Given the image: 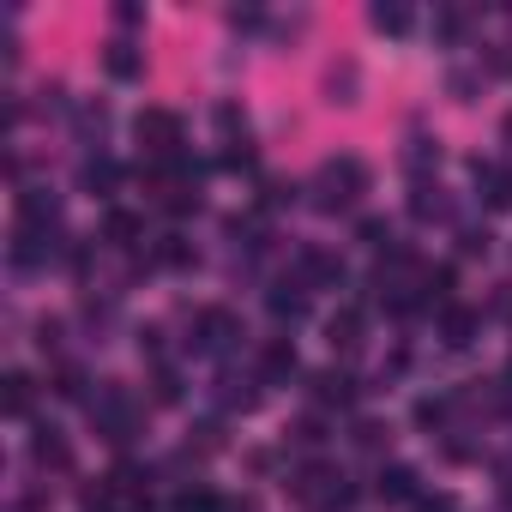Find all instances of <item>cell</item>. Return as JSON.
Returning a JSON list of instances; mask_svg holds the SVG:
<instances>
[{"label":"cell","instance_id":"obj_3","mask_svg":"<svg viewBox=\"0 0 512 512\" xmlns=\"http://www.w3.org/2000/svg\"><path fill=\"white\" fill-rule=\"evenodd\" d=\"M290 494H296L302 506H320V512H344V506L356 500V488H350L332 464H302V470L290 476Z\"/></svg>","mask_w":512,"mask_h":512},{"label":"cell","instance_id":"obj_27","mask_svg":"<svg viewBox=\"0 0 512 512\" xmlns=\"http://www.w3.org/2000/svg\"><path fill=\"white\" fill-rule=\"evenodd\" d=\"M151 398H157V404H175V398H181V380H175V368H157V374H151Z\"/></svg>","mask_w":512,"mask_h":512},{"label":"cell","instance_id":"obj_21","mask_svg":"<svg viewBox=\"0 0 512 512\" xmlns=\"http://www.w3.org/2000/svg\"><path fill=\"white\" fill-rule=\"evenodd\" d=\"M139 235H145V223H139L133 211H109V217H103V241H115V247H133Z\"/></svg>","mask_w":512,"mask_h":512},{"label":"cell","instance_id":"obj_37","mask_svg":"<svg viewBox=\"0 0 512 512\" xmlns=\"http://www.w3.org/2000/svg\"><path fill=\"white\" fill-rule=\"evenodd\" d=\"M362 241H368V247H386V241H392V229H386L380 217H362Z\"/></svg>","mask_w":512,"mask_h":512},{"label":"cell","instance_id":"obj_15","mask_svg":"<svg viewBox=\"0 0 512 512\" xmlns=\"http://www.w3.org/2000/svg\"><path fill=\"white\" fill-rule=\"evenodd\" d=\"M326 344H332V350H344V356H350V350H362V308H338V314L326 320Z\"/></svg>","mask_w":512,"mask_h":512},{"label":"cell","instance_id":"obj_22","mask_svg":"<svg viewBox=\"0 0 512 512\" xmlns=\"http://www.w3.org/2000/svg\"><path fill=\"white\" fill-rule=\"evenodd\" d=\"M416 19H410V7H398V0H380L374 7V31H386V37H404Z\"/></svg>","mask_w":512,"mask_h":512},{"label":"cell","instance_id":"obj_36","mask_svg":"<svg viewBox=\"0 0 512 512\" xmlns=\"http://www.w3.org/2000/svg\"><path fill=\"white\" fill-rule=\"evenodd\" d=\"M488 241H494L488 229H464V235H458V247L470 253V260H476V253H488Z\"/></svg>","mask_w":512,"mask_h":512},{"label":"cell","instance_id":"obj_25","mask_svg":"<svg viewBox=\"0 0 512 512\" xmlns=\"http://www.w3.org/2000/svg\"><path fill=\"white\" fill-rule=\"evenodd\" d=\"M169 512H229V500H217L211 488H187V494H181Z\"/></svg>","mask_w":512,"mask_h":512},{"label":"cell","instance_id":"obj_34","mask_svg":"<svg viewBox=\"0 0 512 512\" xmlns=\"http://www.w3.org/2000/svg\"><path fill=\"white\" fill-rule=\"evenodd\" d=\"M482 61H488V73H494V79H512V43H494Z\"/></svg>","mask_w":512,"mask_h":512},{"label":"cell","instance_id":"obj_8","mask_svg":"<svg viewBox=\"0 0 512 512\" xmlns=\"http://www.w3.org/2000/svg\"><path fill=\"white\" fill-rule=\"evenodd\" d=\"M374 494H380V500H392V506H416V500H422V476H416L410 464H392V470H380Z\"/></svg>","mask_w":512,"mask_h":512},{"label":"cell","instance_id":"obj_30","mask_svg":"<svg viewBox=\"0 0 512 512\" xmlns=\"http://www.w3.org/2000/svg\"><path fill=\"white\" fill-rule=\"evenodd\" d=\"M446 410H452L446 398H422V404H416V428H440V422H446Z\"/></svg>","mask_w":512,"mask_h":512},{"label":"cell","instance_id":"obj_23","mask_svg":"<svg viewBox=\"0 0 512 512\" xmlns=\"http://www.w3.org/2000/svg\"><path fill=\"white\" fill-rule=\"evenodd\" d=\"M356 85H362V79H356V67H350V61H344V67H332V73H326V103H356Z\"/></svg>","mask_w":512,"mask_h":512},{"label":"cell","instance_id":"obj_16","mask_svg":"<svg viewBox=\"0 0 512 512\" xmlns=\"http://www.w3.org/2000/svg\"><path fill=\"white\" fill-rule=\"evenodd\" d=\"M31 458H37V470H73V452H67V440L55 428H37L31 434Z\"/></svg>","mask_w":512,"mask_h":512},{"label":"cell","instance_id":"obj_7","mask_svg":"<svg viewBox=\"0 0 512 512\" xmlns=\"http://www.w3.org/2000/svg\"><path fill=\"white\" fill-rule=\"evenodd\" d=\"M296 374H302L296 344H290V338H272V344L260 350V380H266V386H290Z\"/></svg>","mask_w":512,"mask_h":512},{"label":"cell","instance_id":"obj_18","mask_svg":"<svg viewBox=\"0 0 512 512\" xmlns=\"http://www.w3.org/2000/svg\"><path fill=\"white\" fill-rule=\"evenodd\" d=\"M31 404H37L31 374H7V380H0V410H7V416H31Z\"/></svg>","mask_w":512,"mask_h":512},{"label":"cell","instance_id":"obj_38","mask_svg":"<svg viewBox=\"0 0 512 512\" xmlns=\"http://www.w3.org/2000/svg\"><path fill=\"white\" fill-rule=\"evenodd\" d=\"M416 512H458V500H452V494H422Z\"/></svg>","mask_w":512,"mask_h":512},{"label":"cell","instance_id":"obj_39","mask_svg":"<svg viewBox=\"0 0 512 512\" xmlns=\"http://www.w3.org/2000/svg\"><path fill=\"white\" fill-rule=\"evenodd\" d=\"M506 506H512V476H506Z\"/></svg>","mask_w":512,"mask_h":512},{"label":"cell","instance_id":"obj_24","mask_svg":"<svg viewBox=\"0 0 512 512\" xmlns=\"http://www.w3.org/2000/svg\"><path fill=\"white\" fill-rule=\"evenodd\" d=\"M79 181H85V187H91V193H115V181H121V169H115V163H109V157H91V163H85V175H79Z\"/></svg>","mask_w":512,"mask_h":512},{"label":"cell","instance_id":"obj_5","mask_svg":"<svg viewBox=\"0 0 512 512\" xmlns=\"http://www.w3.org/2000/svg\"><path fill=\"white\" fill-rule=\"evenodd\" d=\"M235 338H241V320H235L229 308H205V314L193 320V350H199V356H223Z\"/></svg>","mask_w":512,"mask_h":512},{"label":"cell","instance_id":"obj_10","mask_svg":"<svg viewBox=\"0 0 512 512\" xmlns=\"http://www.w3.org/2000/svg\"><path fill=\"white\" fill-rule=\"evenodd\" d=\"M296 278H302V284H326V290H338V284H344V260H338V253H326V247H308Z\"/></svg>","mask_w":512,"mask_h":512},{"label":"cell","instance_id":"obj_32","mask_svg":"<svg viewBox=\"0 0 512 512\" xmlns=\"http://www.w3.org/2000/svg\"><path fill=\"white\" fill-rule=\"evenodd\" d=\"M464 25H470V13H458V7H446V13L434 19V31H440L446 43H452V37H464Z\"/></svg>","mask_w":512,"mask_h":512},{"label":"cell","instance_id":"obj_11","mask_svg":"<svg viewBox=\"0 0 512 512\" xmlns=\"http://www.w3.org/2000/svg\"><path fill=\"white\" fill-rule=\"evenodd\" d=\"M266 308H272V320H284V326H296L302 314H308V284L302 278H284L272 296H266Z\"/></svg>","mask_w":512,"mask_h":512},{"label":"cell","instance_id":"obj_35","mask_svg":"<svg viewBox=\"0 0 512 512\" xmlns=\"http://www.w3.org/2000/svg\"><path fill=\"white\" fill-rule=\"evenodd\" d=\"M446 91H452L458 103H476V73H452V79H446Z\"/></svg>","mask_w":512,"mask_h":512},{"label":"cell","instance_id":"obj_4","mask_svg":"<svg viewBox=\"0 0 512 512\" xmlns=\"http://www.w3.org/2000/svg\"><path fill=\"white\" fill-rule=\"evenodd\" d=\"M133 139L145 145V163H169V157H181V115L175 109H139Z\"/></svg>","mask_w":512,"mask_h":512},{"label":"cell","instance_id":"obj_20","mask_svg":"<svg viewBox=\"0 0 512 512\" xmlns=\"http://www.w3.org/2000/svg\"><path fill=\"white\" fill-rule=\"evenodd\" d=\"M151 260H157V266H169V272H187V266H193V241H187V235H163Z\"/></svg>","mask_w":512,"mask_h":512},{"label":"cell","instance_id":"obj_26","mask_svg":"<svg viewBox=\"0 0 512 512\" xmlns=\"http://www.w3.org/2000/svg\"><path fill=\"white\" fill-rule=\"evenodd\" d=\"M163 211H169V217H187V211H199V193H193V181H181V187H163Z\"/></svg>","mask_w":512,"mask_h":512},{"label":"cell","instance_id":"obj_1","mask_svg":"<svg viewBox=\"0 0 512 512\" xmlns=\"http://www.w3.org/2000/svg\"><path fill=\"white\" fill-rule=\"evenodd\" d=\"M368 163L362 157H326L320 163V175H314V205L320 211H350L362 193H368Z\"/></svg>","mask_w":512,"mask_h":512},{"label":"cell","instance_id":"obj_17","mask_svg":"<svg viewBox=\"0 0 512 512\" xmlns=\"http://www.w3.org/2000/svg\"><path fill=\"white\" fill-rule=\"evenodd\" d=\"M260 386H266L260 374H223V380H217V398H223L229 410H253V404H260Z\"/></svg>","mask_w":512,"mask_h":512},{"label":"cell","instance_id":"obj_19","mask_svg":"<svg viewBox=\"0 0 512 512\" xmlns=\"http://www.w3.org/2000/svg\"><path fill=\"white\" fill-rule=\"evenodd\" d=\"M103 67H109V79H139L145 73V55L133 43H109L103 49Z\"/></svg>","mask_w":512,"mask_h":512},{"label":"cell","instance_id":"obj_6","mask_svg":"<svg viewBox=\"0 0 512 512\" xmlns=\"http://www.w3.org/2000/svg\"><path fill=\"white\" fill-rule=\"evenodd\" d=\"M55 223H61V199L49 187H25L19 193V229L25 235H49Z\"/></svg>","mask_w":512,"mask_h":512},{"label":"cell","instance_id":"obj_28","mask_svg":"<svg viewBox=\"0 0 512 512\" xmlns=\"http://www.w3.org/2000/svg\"><path fill=\"white\" fill-rule=\"evenodd\" d=\"M350 440H356L362 452H380V446H386V422H356V428H350Z\"/></svg>","mask_w":512,"mask_h":512},{"label":"cell","instance_id":"obj_31","mask_svg":"<svg viewBox=\"0 0 512 512\" xmlns=\"http://www.w3.org/2000/svg\"><path fill=\"white\" fill-rule=\"evenodd\" d=\"M290 440H296V446H320V440H326V422H320V416H302V422L290 428Z\"/></svg>","mask_w":512,"mask_h":512},{"label":"cell","instance_id":"obj_9","mask_svg":"<svg viewBox=\"0 0 512 512\" xmlns=\"http://www.w3.org/2000/svg\"><path fill=\"white\" fill-rule=\"evenodd\" d=\"M476 193L488 211H512V169L506 163H476Z\"/></svg>","mask_w":512,"mask_h":512},{"label":"cell","instance_id":"obj_2","mask_svg":"<svg viewBox=\"0 0 512 512\" xmlns=\"http://www.w3.org/2000/svg\"><path fill=\"white\" fill-rule=\"evenodd\" d=\"M91 422H97V434H103L109 446H127V440L145 428V410H139L121 386H103V392L91 398Z\"/></svg>","mask_w":512,"mask_h":512},{"label":"cell","instance_id":"obj_13","mask_svg":"<svg viewBox=\"0 0 512 512\" xmlns=\"http://www.w3.org/2000/svg\"><path fill=\"white\" fill-rule=\"evenodd\" d=\"M356 392H362V386H356L344 368H320V374H314V404H338V410H350Z\"/></svg>","mask_w":512,"mask_h":512},{"label":"cell","instance_id":"obj_29","mask_svg":"<svg viewBox=\"0 0 512 512\" xmlns=\"http://www.w3.org/2000/svg\"><path fill=\"white\" fill-rule=\"evenodd\" d=\"M290 199H296V187H290V181H266V187H260V205H266V211H284Z\"/></svg>","mask_w":512,"mask_h":512},{"label":"cell","instance_id":"obj_14","mask_svg":"<svg viewBox=\"0 0 512 512\" xmlns=\"http://www.w3.org/2000/svg\"><path fill=\"white\" fill-rule=\"evenodd\" d=\"M410 217H416V223H446V217H452V199H446V187H434V181H416V193H410Z\"/></svg>","mask_w":512,"mask_h":512},{"label":"cell","instance_id":"obj_33","mask_svg":"<svg viewBox=\"0 0 512 512\" xmlns=\"http://www.w3.org/2000/svg\"><path fill=\"white\" fill-rule=\"evenodd\" d=\"M55 392L79 404V398H85V374H79V368H61V374H55Z\"/></svg>","mask_w":512,"mask_h":512},{"label":"cell","instance_id":"obj_12","mask_svg":"<svg viewBox=\"0 0 512 512\" xmlns=\"http://www.w3.org/2000/svg\"><path fill=\"white\" fill-rule=\"evenodd\" d=\"M476 332H482V314H470V308H446L440 314V344L446 350H470Z\"/></svg>","mask_w":512,"mask_h":512},{"label":"cell","instance_id":"obj_40","mask_svg":"<svg viewBox=\"0 0 512 512\" xmlns=\"http://www.w3.org/2000/svg\"><path fill=\"white\" fill-rule=\"evenodd\" d=\"M506 139H512V115H506Z\"/></svg>","mask_w":512,"mask_h":512}]
</instances>
